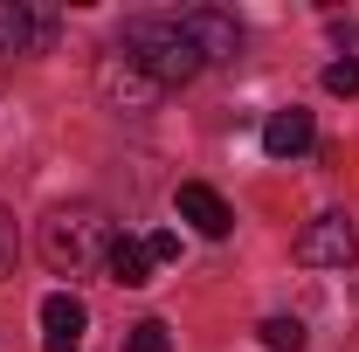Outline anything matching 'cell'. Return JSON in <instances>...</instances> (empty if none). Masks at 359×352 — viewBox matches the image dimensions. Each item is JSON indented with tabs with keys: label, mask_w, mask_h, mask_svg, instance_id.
I'll return each mask as SVG.
<instances>
[{
	"label": "cell",
	"mask_w": 359,
	"mask_h": 352,
	"mask_svg": "<svg viewBox=\"0 0 359 352\" xmlns=\"http://www.w3.org/2000/svg\"><path fill=\"white\" fill-rule=\"evenodd\" d=\"M118 55L132 62L138 76H152L159 90H180V83H194V76L208 69V62H201V48L187 42L180 14H173V21H159V14H138V21H125Z\"/></svg>",
	"instance_id": "1"
},
{
	"label": "cell",
	"mask_w": 359,
	"mask_h": 352,
	"mask_svg": "<svg viewBox=\"0 0 359 352\" xmlns=\"http://www.w3.org/2000/svg\"><path fill=\"white\" fill-rule=\"evenodd\" d=\"M111 221H104V208H90V201H76V208H55V215L42 221V263L55 269V276H90V269L111 263Z\"/></svg>",
	"instance_id": "2"
},
{
	"label": "cell",
	"mask_w": 359,
	"mask_h": 352,
	"mask_svg": "<svg viewBox=\"0 0 359 352\" xmlns=\"http://www.w3.org/2000/svg\"><path fill=\"white\" fill-rule=\"evenodd\" d=\"M55 14L28 0H0V55H48L55 48Z\"/></svg>",
	"instance_id": "3"
},
{
	"label": "cell",
	"mask_w": 359,
	"mask_h": 352,
	"mask_svg": "<svg viewBox=\"0 0 359 352\" xmlns=\"http://www.w3.org/2000/svg\"><path fill=\"white\" fill-rule=\"evenodd\" d=\"M359 256V235H353V221L346 215H318L304 235H297V263L304 269H346Z\"/></svg>",
	"instance_id": "4"
},
{
	"label": "cell",
	"mask_w": 359,
	"mask_h": 352,
	"mask_svg": "<svg viewBox=\"0 0 359 352\" xmlns=\"http://www.w3.org/2000/svg\"><path fill=\"white\" fill-rule=\"evenodd\" d=\"M180 28H187V42L201 48V62H235L242 55V28H235V14H222V7H187Z\"/></svg>",
	"instance_id": "5"
},
{
	"label": "cell",
	"mask_w": 359,
	"mask_h": 352,
	"mask_svg": "<svg viewBox=\"0 0 359 352\" xmlns=\"http://www.w3.org/2000/svg\"><path fill=\"white\" fill-rule=\"evenodd\" d=\"M90 332V311L83 297H69V290H48L42 297V352H76Z\"/></svg>",
	"instance_id": "6"
},
{
	"label": "cell",
	"mask_w": 359,
	"mask_h": 352,
	"mask_svg": "<svg viewBox=\"0 0 359 352\" xmlns=\"http://www.w3.org/2000/svg\"><path fill=\"white\" fill-rule=\"evenodd\" d=\"M97 83H104V97H111L118 111H152V104L166 97V90L152 83V76H138V69L125 62V55H104V69H97Z\"/></svg>",
	"instance_id": "7"
},
{
	"label": "cell",
	"mask_w": 359,
	"mask_h": 352,
	"mask_svg": "<svg viewBox=\"0 0 359 352\" xmlns=\"http://www.w3.org/2000/svg\"><path fill=\"white\" fill-rule=\"evenodd\" d=\"M173 208H180V221H194V228H201L208 242H222L228 228H235V215H228V201L215 194V187H208V180H187V187L173 194Z\"/></svg>",
	"instance_id": "8"
},
{
	"label": "cell",
	"mask_w": 359,
	"mask_h": 352,
	"mask_svg": "<svg viewBox=\"0 0 359 352\" xmlns=\"http://www.w3.org/2000/svg\"><path fill=\"white\" fill-rule=\"evenodd\" d=\"M318 145V125H311V111H269V125H263V152L269 159H297V152H311Z\"/></svg>",
	"instance_id": "9"
},
{
	"label": "cell",
	"mask_w": 359,
	"mask_h": 352,
	"mask_svg": "<svg viewBox=\"0 0 359 352\" xmlns=\"http://www.w3.org/2000/svg\"><path fill=\"white\" fill-rule=\"evenodd\" d=\"M111 283H125V290H145V283H152V249H145V242H138V235H118V242H111Z\"/></svg>",
	"instance_id": "10"
},
{
	"label": "cell",
	"mask_w": 359,
	"mask_h": 352,
	"mask_svg": "<svg viewBox=\"0 0 359 352\" xmlns=\"http://www.w3.org/2000/svg\"><path fill=\"white\" fill-rule=\"evenodd\" d=\"M256 332H263L269 352H304V325H297V318H263Z\"/></svg>",
	"instance_id": "11"
},
{
	"label": "cell",
	"mask_w": 359,
	"mask_h": 352,
	"mask_svg": "<svg viewBox=\"0 0 359 352\" xmlns=\"http://www.w3.org/2000/svg\"><path fill=\"white\" fill-rule=\"evenodd\" d=\"M125 352H173V339H166L159 318H138L132 332H125Z\"/></svg>",
	"instance_id": "12"
},
{
	"label": "cell",
	"mask_w": 359,
	"mask_h": 352,
	"mask_svg": "<svg viewBox=\"0 0 359 352\" xmlns=\"http://www.w3.org/2000/svg\"><path fill=\"white\" fill-rule=\"evenodd\" d=\"M325 90H332V97H359V55L332 62V69H325Z\"/></svg>",
	"instance_id": "13"
},
{
	"label": "cell",
	"mask_w": 359,
	"mask_h": 352,
	"mask_svg": "<svg viewBox=\"0 0 359 352\" xmlns=\"http://www.w3.org/2000/svg\"><path fill=\"white\" fill-rule=\"evenodd\" d=\"M145 249H152V263H173V256H180V235H173V228H159V235H145Z\"/></svg>",
	"instance_id": "14"
},
{
	"label": "cell",
	"mask_w": 359,
	"mask_h": 352,
	"mask_svg": "<svg viewBox=\"0 0 359 352\" xmlns=\"http://www.w3.org/2000/svg\"><path fill=\"white\" fill-rule=\"evenodd\" d=\"M0 276H14V215L0 208Z\"/></svg>",
	"instance_id": "15"
}]
</instances>
